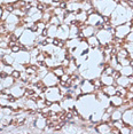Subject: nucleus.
Listing matches in <instances>:
<instances>
[{
  "label": "nucleus",
  "mask_w": 133,
  "mask_h": 134,
  "mask_svg": "<svg viewBox=\"0 0 133 134\" xmlns=\"http://www.w3.org/2000/svg\"><path fill=\"white\" fill-rule=\"evenodd\" d=\"M37 37H38L37 32H32L30 29H24L23 33L19 38V40L24 46H35L36 42H37Z\"/></svg>",
  "instance_id": "nucleus-1"
},
{
  "label": "nucleus",
  "mask_w": 133,
  "mask_h": 134,
  "mask_svg": "<svg viewBox=\"0 0 133 134\" xmlns=\"http://www.w3.org/2000/svg\"><path fill=\"white\" fill-rule=\"evenodd\" d=\"M44 93H45V97L52 102H60L63 97L61 92H60V87L57 85L52 87H47Z\"/></svg>",
  "instance_id": "nucleus-2"
},
{
  "label": "nucleus",
  "mask_w": 133,
  "mask_h": 134,
  "mask_svg": "<svg viewBox=\"0 0 133 134\" xmlns=\"http://www.w3.org/2000/svg\"><path fill=\"white\" fill-rule=\"evenodd\" d=\"M95 36L96 38L99 39V42L102 45H107V44H110L111 40L114 38V35L110 33L109 30L107 29H100V30H96L95 32Z\"/></svg>",
  "instance_id": "nucleus-3"
},
{
  "label": "nucleus",
  "mask_w": 133,
  "mask_h": 134,
  "mask_svg": "<svg viewBox=\"0 0 133 134\" xmlns=\"http://www.w3.org/2000/svg\"><path fill=\"white\" fill-rule=\"evenodd\" d=\"M15 57V62L21 63L24 66L31 64V55H30V52L29 51H20L19 53L13 54Z\"/></svg>",
  "instance_id": "nucleus-4"
},
{
  "label": "nucleus",
  "mask_w": 133,
  "mask_h": 134,
  "mask_svg": "<svg viewBox=\"0 0 133 134\" xmlns=\"http://www.w3.org/2000/svg\"><path fill=\"white\" fill-rule=\"evenodd\" d=\"M131 32V25H130V21L126 23L119 24L116 26V32H115V37H118L122 39H125L128 35Z\"/></svg>",
  "instance_id": "nucleus-5"
},
{
  "label": "nucleus",
  "mask_w": 133,
  "mask_h": 134,
  "mask_svg": "<svg viewBox=\"0 0 133 134\" xmlns=\"http://www.w3.org/2000/svg\"><path fill=\"white\" fill-rule=\"evenodd\" d=\"M41 80L44 81V84H45V86H46V87H52V86H56V85H59L60 78L56 77V76L49 70V71H48V74L45 76Z\"/></svg>",
  "instance_id": "nucleus-6"
},
{
  "label": "nucleus",
  "mask_w": 133,
  "mask_h": 134,
  "mask_svg": "<svg viewBox=\"0 0 133 134\" xmlns=\"http://www.w3.org/2000/svg\"><path fill=\"white\" fill-rule=\"evenodd\" d=\"M80 88L83 94H92L95 93V88L94 85L91 81V79H83L80 83Z\"/></svg>",
  "instance_id": "nucleus-7"
},
{
  "label": "nucleus",
  "mask_w": 133,
  "mask_h": 134,
  "mask_svg": "<svg viewBox=\"0 0 133 134\" xmlns=\"http://www.w3.org/2000/svg\"><path fill=\"white\" fill-rule=\"evenodd\" d=\"M69 30H70V26L66 25V24L62 23L59 25L57 28V33H56V37L62 39V40H66L69 39Z\"/></svg>",
  "instance_id": "nucleus-8"
},
{
  "label": "nucleus",
  "mask_w": 133,
  "mask_h": 134,
  "mask_svg": "<svg viewBox=\"0 0 133 134\" xmlns=\"http://www.w3.org/2000/svg\"><path fill=\"white\" fill-rule=\"evenodd\" d=\"M96 132L101 133V134H109L111 127L108 125V123H104V121H100V123L95 126Z\"/></svg>",
  "instance_id": "nucleus-9"
},
{
  "label": "nucleus",
  "mask_w": 133,
  "mask_h": 134,
  "mask_svg": "<svg viewBox=\"0 0 133 134\" xmlns=\"http://www.w3.org/2000/svg\"><path fill=\"white\" fill-rule=\"evenodd\" d=\"M123 103H124V97L117 95V94H115V95L109 97V104L114 105L115 108H119Z\"/></svg>",
  "instance_id": "nucleus-10"
},
{
  "label": "nucleus",
  "mask_w": 133,
  "mask_h": 134,
  "mask_svg": "<svg viewBox=\"0 0 133 134\" xmlns=\"http://www.w3.org/2000/svg\"><path fill=\"white\" fill-rule=\"evenodd\" d=\"M100 79H101L103 86H108V85H115V86H116V81H115V79H114L113 76L101 74V75H100Z\"/></svg>",
  "instance_id": "nucleus-11"
},
{
  "label": "nucleus",
  "mask_w": 133,
  "mask_h": 134,
  "mask_svg": "<svg viewBox=\"0 0 133 134\" xmlns=\"http://www.w3.org/2000/svg\"><path fill=\"white\" fill-rule=\"evenodd\" d=\"M80 32H81V35H83V37H84V38H88V37H91V36L95 35L96 29L94 28V26L88 25V24H87V25H86L83 30H80Z\"/></svg>",
  "instance_id": "nucleus-12"
},
{
  "label": "nucleus",
  "mask_w": 133,
  "mask_h": 134,
  "mask_svg": "<svg viewBox=\"0 0 133 134\" xmlns=\"http://www.w3.org/2000/svg\"><path fill=\"white\" fill-rule=\"evenodd\" d=\"M86 41H87V44H88L91 49H96V48L99 47V45H100L99 39L96 38L95 35H93V36H91V37L86 38Z\"/></svg>",
  "instance_id": "nucleus-13"
},
{
  "label": "nucleus",
  "mask_w": 133,
  "mask_h": 134,
  "mask_svg": "<svg viewBox=\"0 0 133 134\" xmlns=\"http://www.w3.org/2000/svg\"><path fill=\"white\" fill-rule=\"evenodd\" d=\"M115 81H116V85H119V86H123V87H126V88H128L130 85H131L129 77H126V76H123V75H120Z\"/></svg>",
  "instance_id": "nucleus-14"
},
{
  "label": "nucleus",
  "mask_w": 133,
  "mask_h": 134,
  "mask_svg": "<svg viewBox=\"0 0 133 134\" xmlns=\"http://www.w3.org/2000/svg\"><path fill=\"white\" fill-rule=\"evenodd\" d=\"M101 91L103 92L106 95H108V96H113L116 94V86L115 85H108V86H102L101 88Z\"/></svg>",
  "instance_id": "nucleus-15"
},
{
  "label": "nucleus",
  "mask_w": 133,
  "mask_h": 134,
  "mask_svg": "<svg viewBox=\"0 0 133 134\" xmlns=\"http://www.w3.org/2000/svg\"><path fill=\"white\" fill-rule=\"evenodd\" d=\"M0 60H1L2 62L5 63V64H10V65H13L14 62H15V57H14V55L12 53H6V54H4Z\"/></svg>",
  "instance_id": "nucleus-16"
},
{
  "label": "nucleus",
  "mask_w": 133,
  "mask_h": 134,
  "mask_svg": "<svg viewBox=\"0 0 133 134\" xmlns=\"http://www.w3.org/2000/svg\"><path fill=\"white\" fill-rule=\"evenodd\" d=\"M70 30H69V39H74V38H78L80 30L78 28V25H69Z\"/></svg>",
  "instance_id": "nucleus-17"
},
{
  "label": "nucleus",
  "mask_w": 133,
  "mask_h": 134,
  "mask_svg": "<svg viewBox=\"0 0 133 134\" xmlns=\"http://www.w3.org/2000/svg\"><path fill=\"white\" fill-rule=\"evenodd\" d=\"M122 116H123V111L119 108H115V110L110 114V119L113 121L119 120V119H122Z\"/></svg>",
  "instance_id": "nucleus-18"
},
{
  "label": "nucleus",
  "mask_w": 133,
  "mask_h": 134,
  "mask_svg": "<svg viewBox=\"0 0 133 134\" xmlns=\"http://www.w3.org/2000/svg\"><path fill=\"white\" fill-rule=\"evenodd\" d=\"M2 83V85H4V88H9L14 85L15 83V79L12 77V76H7L5 79H2V80H0Z\"/></svg>",
  "instance_id": "nucleus-19"
},
{
  "label": "nucleus",
  "mask_w": 133,
  "mask_h": 134,
  "mask_svg": "<svg viewBox=\"0 0 133 134\" xmlns=\"http://www.w3.org/2000/svg\"><path fill=\"white\" fill-rule=\"evenodd\" d=\"M120 75L123 76H126V77H130L131 75H133V66L131 65H125V66H122L119 70Z\"/></svg>",
  "instance_id": "nucleus-20"
},
{
  "label": "nucleus",
  "mask_w": 133,
  "mask_h": 134,
  "mask_svg": "<svg viewBox=\"0 0 133 134\" xmlns=\"http://www.w3.org/2000/svg\"><path fill=\"white\" fill-rule=\"evenodd\" d=\"M51 71L53 72L54 75L56 76V77H61V76L63 74H65V71H64V66H62V65H57V66H54L53 69H51Z\"/></svg>",
  "instance_id": "nucleus-21"
},
{
  "label": "nucleus",
  "mask_w": 133,
  "mask_h": 134,
  "mask_svg": "<svg viewBox=\"0 0 133 134\" xmlns=\"http://www.w3.org/2000/svg\"><path fill=\"white\" fill-rule=\"evenodd\" d=\"M126 93H128V88L126 87H123V86H119V85H116V94L122 97H125L126 96Z\"/></svg>",
  "instance_id": "nucleus-22"
},
{
  "label": "nucleus",
  "mask_w": 133,
  "mask_h": 134,
  "mask_svg": "<svg viewBox=\"0 0 133 134\" xmlns=\"http://www.w3.org/2000/svg\"><path fill=\"white\" fill-rule=\"evenodd\" d=\"M51 110L54 111V112H56V114H59L60 111H62L63 109H62V105H61V103L60 102H53L52 104H51Z\"/></svg>",
  "instance_id": "nucleus-23"
},
{
  "label": "nucleus",
  "mask_w": 133,
  "mask_h": 134,
  "mask_svg": "<svg viewBox=\"0 0 133 134\" xmlns=\"http://www.w3.org/2000/svg\"><path fill=\"white\" fill-rule=\"evenodd\" d=\"M57 28L59 26L57 25H49L47 28V30H48V36L49 37H56V33H57Z\"/></svg>",
  "instance_id": "nucleus-24"
},
{
  "label": "nucleus",
  "mask_w": 133,
  "mask_h": 134,
  "mask_svg": "<svg viewBox=\"0 0 133 134\" xmlns=\"http://www.w3.org/2000/svg\"><path fill=\"white\" fill-rule=\"evenodd\" d=\"M41 16H43V12L37 10L36 13H33L32 15H30L32 22H38V21H41Z\"/></svg>",
  "instance_id": "nucleus-25"
},
{
  "label": "nucleus",
  "mask_w": 133,
  "mask_h": 134,
  "mask_svg": "<svg viewBox=\"0 0 133 134\" xmlns=\"http://www.w3.org/2000/svg\"><path fill=\"white\" fill-rule=\"evenodd\" d=\"M4 71H5L8 76H10V75H12V72L14 71V66H13V65H10V64H6V65H5V68H4Z\"/></svg>",
  "instance_id": "nucleus-26"
},
{
  "label": "nucleus",
  "mask_w": 133,
  "mask_h": 134,
  "mask_svg": "<svg viewBox=\"0 0 133 134\" xmlns=\"http://www.w3.org/2000/svg\"><path fill=\"white\" fill-rule=\"evenodd\" d=\"M114 123V126L115 127H117V129H122V127L124 126V125H125V123H124L123 121V119H119V120H115V121H113Z\"/></svg>",
  "instance_id": "nucleus-27"
},
{
  "label": "nucleus",
  "mask_w": 133,
  "mask_h": 134,
  "mask_svg": "<svg viewBox=\"0 0 133 134\" xmlns=\"http://www.w3.org/2000/svg\"><path fill=\"white\" fill-rule=\"evenodd\" d=\"M12 77H13L14 79H19L20 78V76H21V71H19V70H16V69H14V71L12 72Z\"/></svg>",
  "instance_id": "nucleus-28"
},
{
  "label": "nucleus",
  "mask_w": 133,
  "mask_h": 134,
  "mask_svg": "<svg viewBox=\"0 0 133 134\" xmlns=\"http://www.w3.org/2000/svg\"><path fill=\"white\" fill-rule=\"evenodd\" d=\"M125 40L126 41H129V42H133V31H131L128 35V37L125 38Z\"/></svg>",
  "instance_id": "nucleus-29"
},
{
  "label": "nucleus",
  "mask_w": 133,
  "mask_h": 134,
  "mask_svg": "<svg viewBox=\"0 0 133 134\" xmlns=\"http://www.w3.org/2000/svg\"><path fill=\"white\" fill-rule=\"evenodd\" d=\"M111 76H113L114 79H115V80H116V79H117V78H118L119 76H120V72L118 71V70H114V72H113V75H111Z\"/></svg>",
  "instance_id": "nucleus-30"
},
{
  "label": "nucleus",
  "mask_w": 133,
  "mask_h": 134,
  "mask_svg": "<svg viewBox=\"0 0 133 134\" xmlns=\"http://www.w3.org/2000/svg\"><path fill=\"white\" fill-rule=\"evenodd\" d=\"M39 35H40V36H43V37H44V38H46V37H47V36H48V30H47L46 28H45V29L43 30V31H41L40 33H39Z\"/></svg>",
  "instance_id": "nucleus-31"
},
{
  "label": "nucleus",
  "mask_w": 133,
  "mask_h": 134,
  "mask_svg": "<svg viewBox=\"0 0 133 134\" xmlns=\"http://www.w3.org/2000/svg\"><path fill=\"white\" fill-rule=\"evenodd\" d=\"M7 74H6V72L4 71V70H2V71H0V80H2V79H5L6 77H7Z\"/></svg>",
  "instance_id": "nucleus-32"
},
{
  "label": "nucleus",
  "mask_w": 133,
  "mask_h": 134,
  "mask_svg": "<svg viewBox=\"0 0 133 134\" xmlns=\"http://www.w3.org/2000/svg\"><path fill=\"white\" fill-rule=\"evenodd\" d=\"M4 1L6 2V4H13V2H15L16 0H4Z\"/></svg>",
  "instance_id": "nucleus-33"
},
{
  "label": "nucleus",
  "mask_w": 133,
  "mask_h": 134,
  "mask_svg": "<svg viewBox=\"0 0 133 134\" xmlns=\"http://www.w3.org/2000/svg\"><path fill=\"white\" fill-rule=\"evenodd\" d=\"M130 25H131V31H133V19L130 20Z\"/></svg>",
  "instance_id": "nucleus-34"
},
{
  "label": "nucleus",
  "mask_w": 133,
  "mask_h": 134,
  "mask_svg": "<svg viewBox=\"0 0 133 134\" xmlns=\"http://www.w3.org/2000/svg\"><path fill=\"white\" fill-rule=\"evenodd\" d=\"M132 17H133V12H132Z\"/></svg>",
  "instance_id": "nucleus-35"
}]
</instances>
